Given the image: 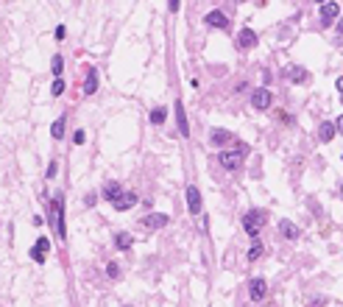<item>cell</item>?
Returning a JSON list of instances; mask_svg holds the SVG:
<instances>
[{"label":"cell","mask_w":343,"mask_h":307,"mask_svg":"<svg viewBox=\"0 0 343 307\" xmlns=\"http://www.w3.org/2000/svg\"><path fill=\"white\" fill-rule=\"evenodd\" d=\"M98 90V73L95 67H87V81H84V95H92Z\"/></svg>","instance_id":"2e32d148"},{"label":"cell","mask_w":343,"mask_h":307,"mask_svg":"<svg viewBox=\"0 0 343 307\" xmlns=\"http://www.w3.org/2000/svg\"><path fill=\"white\" fill-rule=\"evenodd\" d=\"M176 120H179V134H181V137H187V134H190V126H187L184 103H181V101H176Z\"/></svg>","instance_id":"9a60e30c"},{"label":"cell","mask_w":343,"mask_h":307,"mask_svg":"<svg viewBox=\"0 0 343 307\" xmlns=\"http://www.w3.org/2000/svg\"><path fill=\"white\" fill-rule=\"evenodd\" d=\"M288 79L293 81V84H301V81H307V70H304V67H290Z\"/></svg>","instance_id":"ffe728a7"},{"label":"cell","mask_w":343,"mask_h":307,"mask_svg":"<svg viewBox=\"0 0 343 307\" xmlns=\"http://www.w3.org/2000/svg\"><path fill=\"white\" fill-rule=\"evenodd\" d=\"M187 210L193 212V215H198V212H201V193H198V187H195V185L187 187Z\"/></svg>","instance_id":"ba28073f"},{"label":"cell","mask_w":343,"mask_h":307,"mask_svg":"<svg viewBox=\"0 0 343 307\" xmlns=\"http://www.w3.org/2000/svg\"><path fill=\"white\" fill-rule=\"evenodd\" d=\"M50 243L48 237H39V240L34 243V249H31V260H36V263H45V254H48Z\"/></svg>","instance_id":"8fae6325"},{"label":"cell","mask_w":343,"mask_h":307,"mask_svg":"<svg viewBox=\"0 0 343 307\" xmlns=\"http://www.w3.org/2000/svg\"><path fill=\"white\" fill-rule=\"evenodd\" d=\"M84 140H87V134H84V129H79V132L73 134V143H76V145H84Z\"/></svg>","instance_id":"4316f807"},{"label":"cell","mask_w":343,"mask_h":307,"mask_svg":"<svg viewBox=\"0 0 343 307\" xmlns=\"http://www.w3.org/2000/svg\"><path fill=\"white\" fill-rule=\"evenodd\" d=\"M262 223H265V212L262 210H248L246 215H243V229H246V235H251V237L259 235Z\"/></svg>","instance_id":"3957f363"},{"label":"cell","mask_w":343,"mask_h":307,"mask_svg":"<svg viewBox=\"0 0 343 307\" xmlns=\"http://www.w3.org/2000/svg\"><path fill=\"white\" fill-rule=\"evenodd\" d=\"M232 137H235V134L226 132V129H212L210 132V143L212 145H226V143H232Z\"/></svg>","instance_id":"5bb4252c"},{"label":"cell","mask_w":343,"mask_h":307,"mask_svg":"<svg viewBox=\"0 0 343 307\" xmlns=\"http://www.w3.org/2000/svg\"><path fill=\"white\" fill-rule=\"evenodd\" d=\"M131 207H137V193H131V190L123 193L120 199L114 201V210H117V212H126V210H131Z\"/></svg>","instance_id":"7c38bea8"},{"label":"cell","mask_w":343,"mask_h":307,"mask_svg":"<svg viewBox=\"0 0 343 307\" xmlns=\"http://www.w3.org/2000/svg\"><path fill=\"white\" fill-rule=\"evenodd\" d=\"M240 3H246V0H240Z\"/></svg>","instance_id":"e575fe53"},{"label":"cell","mask_w":343,"mask_h":307,"mask_svg":"<svg viewBox=\"0 0 343 307\" xmlns=\"http://www.w3.org/2000/svg\"><path fill=\"white\" fill-rule=\"evenodd\" d=\"M337 34H343V17H340V23H337Z\"/></svg>","instance_id":"1f68e13d"},{"label":"cell","mask_w":343,"mask_h":307,"mask_svg":"<svg viewBox=\"0 0 343 307\" xmlns=\"http://www.w3.org/2000/svg\"><path fill=\"white\" fill-rule=\"evenodd\" d=\"M271 101H273V95H271V90H268V87H259V90L251 92V106L259 109V112H265V109L271 106Z\"/></svg>","instance_id":"277c9868"},{"label":"cell","mask_w":343,"mask_h":307,"mask_svg":"<svg viewBox=\"0 0 343 307\" xmlns=\"http://www.w3.org/2000/svg\"><path fill=\"white\" fill-rule=\"evenodd\" d=\"M168 221L170 218L165 215V212H151V215L143 218V226L145 229H162V226H168Z\"/></svg>","instance_id":"52a82bcc"},{"label":"cell","mask_w":343,"mask_h":307,"mask_svg":"<svg viewBox=\"0 0 343 307\" xmlns=\"http://www.w3.org/2000/svg\"><path fill=\"white\" fill-rule=\"evenodd\" d=\"M50 92H53V95H61V92H64V81H61V76H59V79L53 81V87H50Z\"/></svg>","instance_id":"d4e9b609"},{"label":"cell","mask_w":343,"mask_h":307,"mask_svg":"<svg viewBox=\"0 0 343 307\" xmlns=\"http://www.w3.org/2000/svg\"><path fill=\"white\" fill-rule=\"evenodd\" d=\"M337 17H340V6H337L335 0H326L324 6H321V23L329 25L332 20H337Z\"/></svg>","instance_id":"8992f818"},{"label":"cell","mask_w":343,"mask_h":307,"mask_svg":"<svg viewBox=\"0 0 343 307\" xmlns=\"http://www.w3.org/2000/svg\"><path fill=\"white\" fill-rule=\"evenodd\" d=\"M237 45H240L243 50L254 48V45H257V34H254V28H243L240 34H237Z\"/></svg>","instance_id":"4fadbf2b"},{"label":"cell","mask_w":343,"mask_h":307,"mask_svg":"<svg viewBox=\"0 0 343 307\" xmlns=\"http://www.w3.org/2000/svg\"><path fill=\"white\" fill-rule=\"evenodd\" d=\"M50 137H53V140H61V137H64V117L53 120V126H50Z\"/></svg>","instance_id":"7402d4cb"},{"label":"cell","mask_w":343,"mask_h":307,"mask_svg":"<svg viewBox=\"0 0 343 307\" xmlns=\"http://www.w3.org/2000/svg\"><path fill=\"white\" fill-rule=\"evenodd\" d=\"M53 36H56V39H59V42H61V39H64V36H67V28H64V25H59V28L53 31Z\"/></svg>","instance_id":"83f0119b"},{"label":"cell","mask_w":343,"mask_h":307,"mask_svg":"<svg viewBox=\"0 0 343 307\" xmlns=\"http://www.w3.org/2000/svg\"><path fill=\"white\" fill-rule=\"evenodd\" d=\"M204 23H207V25H212V28H221V31H226V28H229L226 14H223V12H218V9H215V12H210V14H207V17H204Z\"/></svg>","instance_id":"9c48e42d"},{"label":"cell","mask_w":343,"mask_h":307,"mask_svg":"<svg viewBox=\"0 0 343 307\" xmlns=\"http://www.w3.org/2000/svg\"><path fill=\"white\" fill-rule=\"evenodd\" d=\"M101 193H103V199H106V201H112V204H114V201L123 196V187H120V181H106Z\"/></svg>","instance_id":"30bf717a"},{"label":"cell","mask_w":343,"mask_h":307,"mask_svg":"<svg viewBox=\"0 0 343 307\" xmlns=\"http://www.w3.org/2000/svg\"><path fill=\"white\" fill-rule=\"evenodd\" d=\"M50 226H53L56 237H61V240L67 237V229H64V199H61V196H56V199L50 201Z\"/></svg>","instance_id":"6da1fadb"},{"label":"cell","mask_w":343,"mask_h":307,"mask_svg":"<svg viewBox=\"0 0 343 307\" xmlns=\"http://www.w3.org/2000/svg\"><path fill=\"white\" fill-rule=\"evenodd\" d=\"M335 132H337V126L335 123H321V129H318V137H321V143H329L332 137H335Z\"/></svg>","instance_id":"e0dca14e"},{"label":"cell","mask_w":343,"mask_h":307,"mask_svg":"<svg viewBox=\"0 0 343 307\" xmlns=\"http://www.w3.org/2000/svg\"><path fill=\"white\" fill-rule=\"evenodd\" d=\"M340 193H343V185H340Z\"/></svg>","instance_id":"836d02e7"},{"label":"cell","mask_w":343,"mask_h":307,"mask_svg":"<svg viewBox=\"0 0 343 307\" xmlns=\"http://www.w3.org/2000/svg\"><path fill=\"white\" fill-rule=\"evenodd\" d=\"M262 249H265V246L257 240V237H254V243H251V249H248V254H246V257L254 263V260H259V257H262Z\"/></svg>","instance_id":"603a6c76"},{"label":"cell","mask_w":343,"mask_h":307,"mask_svg":"<svg viewBox=\"0 0 343 307\" xmlns=\"http://www.w3.org/2000/svg\"><path fill=\"white\" fill-rule=\"evenodd\" d=\"M165 117H168V109H165V106H157L154 112H151V123H154V126H162Z\"/></svg>","instance_id":"44dd1931"},{"label":"cell","mask_w":343,"mask_h":307,"mask_svg":"<svg viewBox=\"0 0 343 307\" xmlns=\"http://www.w3.org/2000/svg\"><path fill=\"white\" fill-rule=\"evenodd\" d=\"M61 70H64V59H61V56H53V59H50V73H53L56 79H59Z\"/></svg>","instance_id":"cb8c5ba5"},{"label":"cell","mask_w":343,"mask_h":307,"mask_svg":"<svg viewBox=\"0 0 343 307\" xmlns=\"http://www.w3.org/2000/svg\"><path fill=\"white\" fill-rule=\"evenodd\" d=\"M179 6H181V0H168V9H170V12H179Z\"/></svg>","instance_id":"f1b7e54d"},{"label":"cell","mask_w":343,"mask_h":307,"mask_svg":"<svg viewBox=\"0 0 343 307\" xmlns=\"http://www.w3.org/2000/svg\"><path fill=\"white\" fill-rule=\"evenodd\" d=\"M131 243H134V237L128 235V232H120V235L114 237V246L120 249V252H128V249H131Z\"/></svg>","instance_id":"d6986e66"},{"label":"cell","mask_w":343,"mask_h":307,"mask_svg":"<svg viewBox=\"0 0 343 307\" xmlns=\"http://www.w3.org/2000/svg\"><path fill=\"white\" fill-rule=\"evenodd\" d=\"M335 126H337V132L343 134V114H340V117H337V123H335Z\"/></svg>","instance_id":"f546056e"},{"label":"cell","mask_w":343,"mask_h":307,"mask_svg":"<svg viewBox=\"0 0 343 307\" xmlns=\"http://www.w3.org/2000/svg\"><path fill=\"white\" fill-rule=\"evenodd\" d=\"M106 271H109V277H112V279H117V277H120V265H117V263H109Z\"/></svg>","instance_id":"484cf974"},{"label":"cell","mask_w":343,"mask_h":307,"mask_svg":"<svg viewBox=\"0 0 343 307\" xmlns=\"http://www.w3.org/2000/svg\"><path fill=\"white\" fill-rule=\"evenodd\" d=\"M243 154H246V145H237L235 151H221L218 162H221V168H226V170H240Z\"/></svg>","instance_id":"7a4b0ae2"},{"label":"cell","mask_w":343,"mask_h":307,"mask_svg":"<svg viewBox=\"0 0 343 307\" xmlns=\"http://www.w3.org/2000/svg\"><path fill=\"white\" fill-rule=\"evenodd\" d=\"M248 296H251V301H262L265 296H268V282H265L262 277L251 279V285H248Z\"/></svg>","instance_id":"5b68a950"},{"label":"cell","mask_w":343,"mask_h":307,"mask_svg":"<svg viewBox=\"0 0 343 307\" xmlns=\"http://www.w3.org/2000/svg\"><path fill=\"white\" fill-rule=\"evenodd\" d=\"M337 90H340V95H343V76L337 79Z\"/></svg>","instance_id":"4dcf8cb0"},{"label":"cell","mask_w":343,"mask_h":307,"mask_svg":"<svg viewBox=\"0 0 343 307\" xmlns=\"http://www.w3.org/2000/svg\"><path fill=\"white\" fill-rule=\"evenodd\" d=\"M315 3H318V6H324V3H326V0H315Z\"/></svg>","instance_id":"d6a6232c"},{"label":"cell","mask_w":343,"mask_h":307,"mask_svg":"<svg viewBox=\"0 0 343 307\" xmlns=\"http://www.w3.org/2000/svg\"><path fill=\"white\" fill-rule=\"evenodd\" d=\"M279 232H282V237H288V240H296V237H299V229H296L290 221L279 223Z\"/></svg>","instance_id":"ac0fdd59"}]
</instances>
